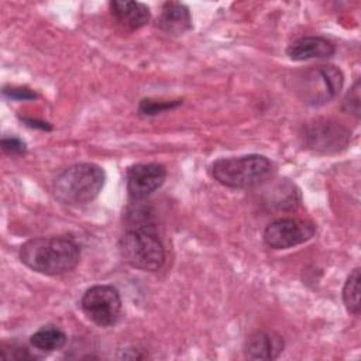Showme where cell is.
<instances>
[{
    "instance_id": "cell-16",
    "label": "cell",
    "mask_w": 361,
    "mask_h": 361,
    "mask_svg": "<svg viewBox=\"0 0 361 361\" xmlns=\"http://www.w3.org/2000/svg\"><path fill=\"white\" fill-rule=\"evenodd\" d=\"M180 102L176 100V102H157V100H151V99H145L140 103V113L141 114H145V116H154V114H158V113H162L165 110H171L176 106H179Z\"/></svg>"
},
{
    "instance_id": "cell-7",
    "label": "cell",
    "mask_w": 361,
    "mask_h": 361,
    "mask_svg": "<svg viewBox=\"0 0 361 361\" xmlns=\"http://www.w3.org/2000/svg\"><path fill=\"white\" fill-rule=\"evenodd\" d=\"M83 313L100 327L111 326L121 312V298L111 285H94L89 288L80 300Z\"/></svg>"
},
{
    "instance_id": "cell-12",
    "label": "cell",
    "mask_w": 361,
    "mask_h": 361,
    "mask_svg": "<svg viewBox=\"0 0 361 361\" xmlns=\"http://www.w3.org/2000/svg\"><path fill=\"white\" fill-rule=\"evenodd\" d=\"M157 25L168 35H182L192 28V17L189 8L182 3H165L158 17Z\"/></svg>"
},
{
    "instance_id": "cell-15",
    "label": "cell",
    "mask_w": 361,
    "mask_h": 361,
    "mask_svg": "<svg viewBox=\"0 0 361 361\" xmlns=\"http://www.w3.org/2000/svg\"><path fill=\"white\" fill-rule=\"evenodd\" d=\"M343 300L351 314H360V268L353 269L348 275L343 288Z\"/></svg>"
},
{
    "instance_id": "cell-9",
    "label": "cell",
    "mask_w": 361,
    "mask_h": 361,
    "mask_svg": "<svg viewBox=\"0 0 361 361\" xmlns=\"http://www.w3.org/2000/svg\"><path fill=\"white\" fill-rule=\"evenodd\" d=\"M166 178V171L159 164H137L127 169V192L131 199L141 200L154 193Z\"/></svg>"
},
{
    "instance_id": "cell-2",
    "label": "cell",
    "mask_w": 361,
    "mask_h": 361,
    "mask_svg": "<svg viewBox=\"0 0 361 361\" xmlns=\"http://www.w3.org/2000/svg\"><path fill=\"white\" fill-rule=\"evenodd\" d=\"M104 171L94 164H75L63 169L52 183L56 200L68 206L92 202L104 186Z\"/></svg>"
},
{
    "instance_id": "cell-6",
    "label": "cell",
    "mask_w": 361,
    "mask_h": 361,
    "mask_svg": "<svg viewBox=\"0 0 361 361\" xmlns=\"http://www.w3.org/2000/svg\"><path fill=\"white\" fill-rule=\"evenodd\" d=\"M306 148L319 154H336L350 142V130L333 118H314L300 134Z\"/></svg>"
},
{
    "instance_id": "cell-10",
    "label": "cell",
    "mask_w": 361,
    "mask_h": 361,
    "mask_svg": "<svg viewBox=\"0 0 361 361\" xmlns=\"http://www.w3.org/2000/svg\"><path fill=\"white\" fill-rule=\"evenodd\" d=\"M283 351V340L274 331L259 330L252 333L244 345V355L248 360H275Z\"/></svg>"
},
{
    "instance_id": "cell-18",
    "label": "cell",
    "mask_w": 361,
    "mask_h": 361,
    "mask_svg": "<svg viewBox=\"0 0 361 361\" xmlns=\"http://www.w3.org/2000/svg\"><path fill=\"white\" fill-rule=\"evenodd\" d=\"M1 148L7 154H23L27 149L25 142H23L20 138H16V137L3 138L1 140Z\"/></svg>"
},
{
    "instance_id": "cell-8",
    "label": "cell",
    "mask_w": 361,
    "mask_h": 361,
    "mask_svg": "<svg viewBox=\"0 0 361 361\" xmlns=\"http://www.w3.org/2000/svg\"><path fill=\"white\" fill-rule=\"evenodd\" d=\"M314 235V226L299 219H278L264 230V243L272 250H286Z\"/></svg>"
},
{
    "instance_id": "cell-13",
    "label": "cell",
    "mask_w": 361,
    "mask_h": 361,
    "mask_svg": "<svg viewBox=\"0 0 361 361\" xmlns=\"http://www.w3.org/2000/svg\"><path fill=\"white\" fill-rule=\"evenodd\" d=\"M110 11L117 23L128 30L141 28L151 18L149 8L140 1L114 0L110 3Z\"/></svg>"
},
{
    "instance_id": "cell-14",
    "label": "cell",
    "mask_w": 361,
    "mask_h": 361,
    "mask_svg": "<svg viewBox=\"0 0 361 361\" xmlns=\"http://www.w3.org/2000/svg\"><path fill=\"white\" fill-rule=\"evenodd\" d=\"M30 343L34 348L44 351V353H51L55 350H59L65 345L66 343V334L55 327V326H42L41 329H38L31 337H30Z\"/></svg>"
},
{
    "instance_id": "cell-4",
    "label": "cell",
    "mask_w": 361,
    "mask_h": 361,
    "mask_svg": "<svg viewBox=\"0 0 361 361\" xmlns=\"http://www.w3.org/2000/svg\"><path fill=\"white\" fill-rule=\"evenodd\" d=\"M344 83L343 72L333 65H316L303 71L295 80V90L303 103L322 106L334 99Z\"/></svg>"
},
{
    "instance_id": "cell-17",
    "label": "cell",
    "mask_w": 361,
    "mask_h": 361,
    "mask_svg": "<svg viewBox=\"0 0 361 361\" xmlns=\"http://www.w3.org/2000/svg\"><path fill=\"white\" fill-rule=\"evenodd\" d=\"M360 80H357L353 87L347 92L345 97L343 99V110L348 114L360 117Z\"/></svg>"
},
{
    "instance_id": "cell-19",
    "label": "cell",
    "mask_w": 361,
    "mask_h": 361,
    "mask_svg": "<svg viewBox=\"0 0 361 361\" xmlns=\"http://www.w3.org/2000/svg\"><path fill=\"white\" fill-rule=\"evenodd\" d=\"M3 93L10 99H16V100H32L37 97V94L27 87H10V89H4Z\"/></svg>"
},
{
    "instance_id": "cell-3",
    "label": "cell",
    "mask_w": 361,
    "mask_h": 361,
    "mask_svg": "<svg viewBox=\"0 0 361 361\" xmlns=\"http://www.w3.org/2000/svg\"><path fill=\"white\" fill-rule=\"evenodd\" d=\"M212 176L221 185L234 189L252 188L272 173V162L258 154L220 158L210 166Z\"/></svg>"
},
{
    "instance_id": "cell-1",
    "label": "cell",
    "mask_w": 361,
    "mask_h": 361,
    "mask_svg": "<svg viewBox=\"0 0 361 361\" xmlns=\"http://www.w3.org/2000/svg\"><path fill=\"white\" fill-rule=\"evenodd\" d=\"M80 258L79 245L69 237H38L20 248V259L30 269L44 275L72 271Z\"/></svg>"
},
{
    "instance_id": "cell-11",
    "label": "cell",
    "mask_w": 361,
    "mask_h": 361,
    "mask_svg": "<svg viewBox=\"0 0 361 361\" xmlns=\"http://www.w3.org/2000/svg\"><path fill=\"white\" fill-rule=\"evenodd\" d=\"M336 48L331 41L323 37H303L293 41L286 54L293 61H309V59H324L333 56Z\"/></svg>"
},
{
    "instance_id": "cell-5",
    "label": "cell",
    "mask_w": 361,
    "mask_h": 361,
    "mask_svg": "<svg viewBox=\"0 0 361 361\" xmlns=\"http://www.w3.org/2000/svg\"><path fill=\"white\" fill-rule=\"evenodd\" d=\"M118 247L123 259L133 268L154 272L165 262V248L149 230H128L120 238Z\"/></svg>"
}]
</instances>
